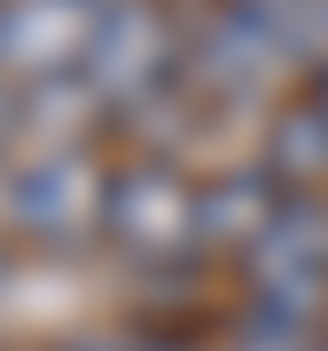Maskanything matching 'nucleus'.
Here are the masks:
<instances>
[{
	"label": "nucleus",
	"mask_w": 328,
	"mask_h": 351,
	"mask_svg": "<svg viewBox=\"0 0 328 351\" xmlns=\"http://www.w3.org/2000/svg\"><path fill=\"white\" fill-rule=\"evenodd\" d=\"M188 71V32H172V16L156 0H110L86 24V55H78V78L102 110L133 117L141 101L172 94V78Z\"/></svg>",
	"instance_id": "f257e3e1"
},
{
	"label": "nucleus",
	"mask_w": 328,
	"mask_h": 351,
	"mask_svg": "<svg viewBox=\"0 0 328 351\" xmlns=\"http://www.w3.org/2000/svg\"><path fill=\"white\" fill-rule=\"evenodd\" d=\"M242 274H250V297L274 304L290 320H328V211L313 195H281L274 219L258 226V242L242 250Z\"/></svg>",
	"instance_id": "f03ea898"
},
{
	"label": "nucleus",
	"mask_w": 328,
	"mask_h": 351,
	"mask_svg": "<svg viewBox=\"0 0 328 351\" xmlns=\"http://www.w3.org/2000/svg\"><path fill=\"white\" fill-rule=\"evenodd\" d=\"M102 234L126 258H141V265H164V258L196 250V195H188V180L164 156L110 172V188H102Z\"/></svg>",
	"instance_id": "7ed1b4c3"
},
{
	"label": "nucleus",
	"mask_w": 328,
	"mask_h": 351,
	"mask_svg": "<svg viewBox=\"0 0 328 351\" xmlns=\"http://www.w3.org/2000/svg\"><path fill=\"white\" fill-rule=\"evenodd\" d=\"M102 188L110 180L78 149H39L8 172V219L32 242H78L86 226H102Z\"/></svg>",
	"instance_id": "20e7f679"
},
{
	"label": "nucleus",
	"mask_w": 328,
	"mask_h": 351,
	"mask_svg": "<svg viewBox=\"0 0 328 351\" xmlns=\"http://www.w3.org/2000/svg\"><path fill=\"white\" fill-rule=\"evenodd\" d=\"M188 63L211 78L219 94H250L266 86L281 63H290V47H281V8H219V24H203L188 39Z\"/></svg>",
	"instance_id": "39448f33"
},
{
	"label": "nucleus",
	"mask_w": 328,
	"mask_h": 351,
	"mask_svg": "<svg viewBox=\"0 0 328 351\" xmlns=\"http://www.w3.org/2000/svg\"><path fill=\"white\" fill-rule=\"evenodd\" d=\"M86 0H0V71L16 78H63L86 55Z\"/></svg>",
	"instance_id": "423d86ee"
},
{
	"label": "nucleus",
	"mask_w": 328,
	"mask_h": 351,
	"mask_svg": "<svg viewBox=\"0 0 328 351\" xmlns=\"http://www.w3.org/2000/svg\"><path fill=\"white\" fill-rule=\"evenodd\" d=\"M290 195V188H274V172H227V180H211V188L196 195V250H250L258 242V226L274 219V203Z\"/></svg>",
	"instance_id": "0eeeda50"
},
{
	"label": "nucleus",
	"mask_w": 328,
	"mask_h": 351,
	"mask_svg": "<svg viewBox=\"0 0 328 351\" xmlns=\"http://www.w3.org/2000/svg\"><path fill=\"white\" fill-rule=\"evenodd\" d=\"M258 172H274V188H290V195L305 188V180H320V172H328V110H320L313 94L290 101V110H274Z\"/></svg>",
	"instance_id": "6e6552de"
},
{
	"label": "nucleus",
	"mask_w": 328,
	"mask_h": 351,
	"mask_svg": "<svg viewBox=\"0 0 328 351\" xmlns=\"http://www.w3.org/2000/svg\"><path fill=\"white\" fill-rule=\"evenodd\" d=\"M102 110V101L86 94V78L78 71H63V78H39V86L24 94V110H16V125H32L39 141H47V149H71V125H86V117Z\"/></svg>",
	"instance_id": "1a4fd4ad"
},
{
	"label": "nucleus",
	"mask_w": 328,
	"mask_h": 351,
	"mask_svg": "<svg viewBox=\"0 0 328 351\" xmlns=\"http://www.w3.org/2000/svg\"><path fill=\"white\" fill-rule=\"evenodd\" d=\"M305 336H313L305 320H290V313H274V304L250 297V304L235 313V328H227V343H219V351H313Z\"/></svg>",
	"instance_id": "9d476101"
},
{
	"label": "nucleus",
	"mask_w": 328,
	"mask_h": 351,
	"mask_svg": "<svg viewBox=\"0 0 328 351\" xmlns=\"http://www.w3.org/2000/svg\"><path fill=\"white\" fill-rule=\"evenodd\" d=\"M63 351H133V343H117V336H78V343H63Z\"/></svg>",
	"instance_id": "9b49d317"
},
{
	"label": "nucleus",
	"mask_w": 328,
	"mask_h": 351,
	"mask_svg": "<svg viewBox=\"0 0 328 351\" xmlns=\"http://www.w3.org/2000/svg\"><path fill=\"white\" fill-rule=\"evenodd\" d=\"M235 8H297V0H235Z\"/></svg>",
	"instance_id": "f8f14e48"
},
{
	"label": "nucleus",
	"mask_w": 328,
	"mask_h": 351,
	"mask_svg": "<svg viewBox=\"0 0 328 351\" xmlns=\"http://www.w3.org/2000/svg\"><path fill=\"white\" fill-rule=\"evenodd\" d=\"M133 351H196V343H133Z\"/></svg>",
	"instance_id": "ddd939ff"
},
{
	"label": "nucleus",
	"mask_w": 328,
	"mask_h": 351,
	"mask_svg": "<svg viewBox=\"0 0 328 351\" xmlns=\"http://www.w3.org/2000/svg\"><path fill=\"white\" fill-rule=\"evenodd\" d=\"M313 101H320V110H328V63H320V94H313Z\"/></svg>",
	"instance_id": "4468645a"
},
{
	"label": "nucleus",
	"mask_w": 328,
	"mask_h": 351,
	"mask_svg": "<svg viewBox=\"0 0 328 351\" xmlns=\"http://www.w3.org/2000/svg\"><path fill=\"white\" fill-rule=\"evenodd\" d=\"M0 133H8V94H0Z\"/></svg>",
	"instance_id": "2eb2a0df"
},
{
	"label": "nucleus",
	"mask_w": 328,
	"mask_h": 351,
	"mask_svg": "<svg viewBox=\"0 0 328 351\" xmlns=\"http://www.w3.org/2000/svg\"><path fill=\"white\" fill-rule=\"evenodd\" d=\"M86 8H110V0H86Z\"/></svg>",
	"instance_id": "dca6fc26"
},
{
	"label": "nucleus",
	"mask_w": 328,
	"mask_h": 351,
	"mask_svg": "<svg viewBox=\"0 0 328 351\" xmlns=\"http://www.w3.org/2000/svg\"><path fill=\"white\" fill-rule=\"evenodd\" d=\"M313 351H328V343H313Z\"/></svg>",
	"instance_id": "f3484780"
}]
</instances>
